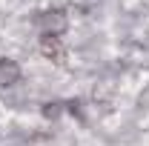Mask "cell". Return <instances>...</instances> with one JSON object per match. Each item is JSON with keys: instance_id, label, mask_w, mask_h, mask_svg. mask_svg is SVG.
Masks as SVG:
<instances>
[{"instance_id": "2", "label": "cell", "mask_w": 149, "mask_h": 146, "mask_svg": "<svg viewBox=\"0 0 149 146\" xmlns=\"http://www.w3.org/2000/svg\"><path fill=\"white\" fill-rule=\"evenodd\" d=\"M37 52L46 57V60H52V63H63V60H66V46H63V40H60V37H52V35H40Z\"/></svg>"}, {"instance_id": "4", "label": "cell", "mask_w": 149, "mask_h": 146, "mask_svg": "<svg viewBox=\"0 0 149 146\" xmlns=\"http://www.w3.org/2000/svg\"><path fill=\"white\" fill-rule=\"evenodd\" d=\"M63 112H66V103H60V100H49V103H43L40 115H43L46 120H57Z\"/></svg>"}, {"instance_id": "3", "label": "cell", "mask_w": 149, "mask_h": 146, "mask_svg": "<svg viewBox=\"0 0 149 146\" xmlns=\"http://www.w3.org/2000/svg\"><path fill=\"white\" fill-rule=\"evenodd\" d=\"M20 63L12 57H0V89H12L15 83H20Z\"/></svg>"}, {"instance_id": "1", "label": "cell", "mask_w": 149, "mask_h": 146, "mask_svg": "<svg viewBox=\"0 0 149 146\" xmlns=\"http://www.w3.org/2000/svg\"><path fill=\"white\" fill-rule=\"evenodd\" d=\"M35 29L40 35H52V37L66 35V29H69V15H66V9L52 6V9L37 12L35 15Z\"/></svg>"}]
</instances>
